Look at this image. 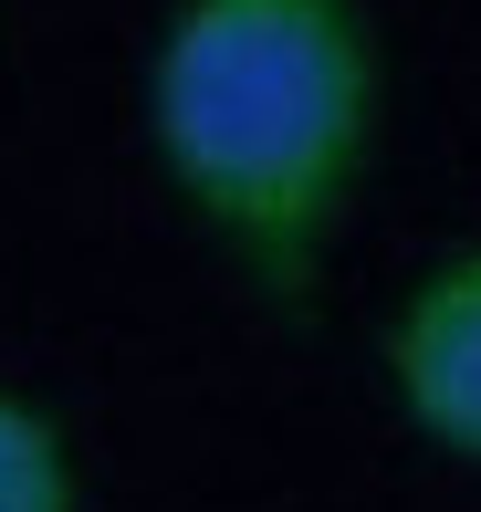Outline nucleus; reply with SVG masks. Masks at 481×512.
Listing matches in <instances>:
<instances>
[{
  "instance_id": "7ed1b4c3",
  "label": "nucleus",
  "mask_w": 481,
  "mask_h": 512,
  "mask_svg": "<svg viewBox=\"0 0 481 512\" xmlns=\"http://www.w3.org/2000/svg\"><path fill=\"white\" fill-rule=\"evenodd\" d=\"M0 512H74V460L42 408L0 398Z\"/></svg>"
},
{
  "instance_id": "f03ea898",
  "label": "nucleus",
  "mask_w": 481,
  "mask_h": 512,
  "mask_svg": "<svg viewBox=\"0 0 481 512\" xmlns=\"http://www.w3.org/2000/svg\"><path fill=\"white\" fill-rule=\"evenodd\" d=\"M387 387L419 439H440L450 460H481V251H450L387 314Z\"/></svg>"
},
{
  "instance_id": "f257e3e1",
  "label": "nucleus",
  "mask_w": 481,
  "mask_h": 512,
  "mask_svg": "<svg viewBox=\"0 0 481 512\" xmlns=\"http://www.w3.org/2000/svg\"><path fill=\"white\" fill-rule=\"evenodd\" d=\"M147 147L272 293H304L377 157L366 0H178L147 63Z\"/></svg>"
}]
</instances>
